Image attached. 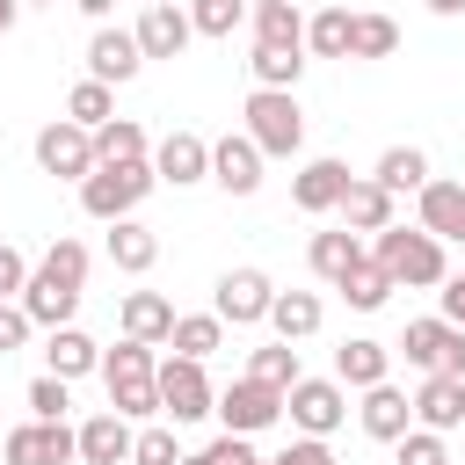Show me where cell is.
Segmentation results:
<instances>
[{"label": "cell", "mask_w": 465, "mask_h": 465, "mask_svg": "<svg viewBox=\"0 0 465 465\" xmlns=\"http://www.w3.org/2000/svg\"><path fill=\"white\" fill-rule=\"evenodd\" d=\"M80 283H87V247H80V240H58V247L29 269V283H22V298H15V305H22L36 327H73Z\"/></svg>", "instance_id": "obj_1"}, {"label": "cell", "mask_w": 465, "mask_h": 465, "mask_svg": "<svg viewBox=\"0 0 465 465\" xmlns=\"http://www.w3.org/2000/svg\"><path fill=\"white\" fill-rule=\"evenodd\" d=\"M240 116H247V138L262 145V160H291V153L305 145V109H298V94H283V87H254Z\"/></svg>", "instance_id": "obj_2"}, {"label": "cell", "mask_w": 465, "mask_h": 465, "mask_svg": "<svg viewBox=\"0 0 465 465\" xmlns=\"http://www.w3.org/2000/svg\"><path fill=\"white\" fill-rule=\"evenodd\" d=\"M153 160H124V167H94L87 182H80V211L87 218H102V225H116V218H131L145 196H153Z\"/></svg>", "instance_id": "obj_3"}, {"label": "cell", "mask_w": 465, "mask_h": 465, "mask_svg": "<svg viewBox=\"0 0 465 465\" xmlns=\"http://www.w3.org/2000/svg\"><path fill=\"white\" fill-rule=\"evenodd\" d=\"M392 283H407V291H429V283H443L450 269H443V240H429L421 225L407 232V225H385L378 232V254H371Z\"/></svg>", "instance_id": "obj_4"}, {"label": "cell", "mask_w": 465, "mask_h": 465, "mask_svg": "<svg viewBox=\"0 0 465 465\" xmlns=\"http://www.w3.org/2000/svg\"><path fill=\"white\" fill-rule=\"evenodd\" d=\"M160 414H167V421H203V414H218V392H211L203 363H189V356H167V363H160Z\"/></svg>", "instance_id": "obj_5"}, {"label": "cell", "mask_w": 465, "mask_h": 465, "mask_svg": "<svg viewBox=\"0 0 465 465\" xmlns=\"http://www.w3.org/2000/svg\"><path fill=\"white\" fill-rule=\"evenodd\" d=\"M283 407H291V421H298L305 436H334V429L349 421V385H341V378H298V385L283 392Z\"/></svg>", "instance_id": "obj_6"}, {"label": "cell", "mask_w": 465, "mask_h": 465, "mask_svg": "<svg viewBox=\"0 0 465 465\" xmlns=\"http://www.w3.org/2000/svg\"><path fill=\"white\" fill-rule=\"evenodd\" d=\"M36 167L44 174H58V182H87L94 174V131H80V124H44L36 131Z\"/></svg>", "instance_id": "obj_7"}, {"label": "cell", "mask_w": 465, "mask_h": 465, "mask_svg": "<svg viewBox=\"0 0 465 465\" xmlns=\"http://www.w3.org/2000/svg\"><path fill=\"white\" fill-rule=\"evenodd\" d=\"M269 305H276V283H269L262 269H225V276H218L211 312H218L225 327H254V320H269Z\"/></svg>", "instance_id": "obj_8"}, {"label": "cell", "mask_w": 465, "mask_h": 465, "mask_svg": "<svg viewBox=\"0 0 465 465\" xmlns=\"http://www.w3.org/2000/svg\"><path fill=\"white\" fill-rule=\"evenodd\" d=\"M276 414H283V392H276V385L240 378V385H225V392H218V421H225V436H262Z\"/></svg>", "instance_id": "obj_9"}, {"label": "cell", "mask_w": 465, "mask_h": 465, "mask_svg": "<svg viewBox=\"0 0 465 465\" xmlns=\"http://www.w3.org/2000/svg\"><path fill=\"white\" fill-rule=\"evenodd\" d=\"M0 458L7 465H65V458H80V429H65V421H22L0 443Z\"/></svg>", "instance_id": "obj_10"}, {"label": "cell", "mask_w": 465, "mask_h": 465, "mask_svg": "<svg viewBox=\"0 0 465 465\" xmlns=\"http://www.w3.org/2000/svg\"><path fill=\"white\" fill-rule=\"evenodd\" d=\"M138 65H145L138 29H94V44H87V80L124 87V80H138Z\"/></svg>", "instance_id": "obj_11"}, {"label": "cell", "mask_w": 465, "mask_h": 465, "mask_svg": "<svg viewBox=\"0 0 465 465\" xmlns=\"http://www.w3.org/2000/svg\"><path fill=\"white\" fill-rule=\"evenodd\" d=\"M189 36H196V22H189V7H174V0H153V7L138 15V51H145V58H182Z\"/></svg>", "instance_id": "obj_12"}, {"label": "cell", "mask_w": 465, "mask_h": 465, "mask_svg": "<svg viewBox=\"0 0 465 465\" xmlns=\"http://www.w3.org/2000/svg\"><path fill=\"white\" fill-rule=\"evenodd\" d=\"M211 182L218 189H232V196H254L262 189V145L240 131V138H218L211 145Z\"/></svg>", "instance_id": "obj_13"}, {"label": "cell", "mask_w": 465, "mask_h": 465, "mask_svg": "<svg viewBox=\"0 0 465 465\" xmlns=\"http://www.w3.org/2000/svg\"><path fill=\"white\" fill-rule=\"evenodd\" d=\"M153 174H160V182H174V189H189V182H203V174H211V145H203L196 131H167V138H160V153H153Z\"/></svg>", "instance_id": "obj_14"}, {"label": "cell", "mask_w": 465, "mask_h": 465, "mask_svg": "<svg viewBox=\"0 0 465 465\" xmlns=\"http://www.w3.org/2000/svg\"><path fill=\"white\" fill-rule=\"evenodd\" d=\"M349 182H356V174H349L341 160H305L298 182H291V203H298V211H341Z\"/></svg>", "instance_id": "obj_15"}, {"label": "cell", "mask_w": 465, "mask_h": 465, "mask_svg": "<svg viewBox=\"0 0 465 465\" xmlns=\"http://www.w3.org/2000/svg\"><path fill=\"white\" fill-rule=\"evenodd\" d=\"M363 429H371L378 443H400V436L414 429V400H407L392 378H385V385H371V392H363Z\"/></svg>", "instance_id": "obj_16"}, {"label": "cell", "mask_w": 465, "mask_h": 465, "mask_svg": "<svg viewBox=\"0 0 465 465\" xmlns=\"http://www.w3.org/2000/svg\"><path fill=\"white\" fill-rule=\"evenodd\" d=\"M131 421L124 414H94V421H80V458L87 465H131Z\"/></svg>", "instance_id": "obj_17"}, {"label": "cell", "mask_w": 465, "mask_h": 465, "mask_svg": "<svg viewBox=\"0 0 465 465\" xmlns=\"http://www.w3.org/2000/svg\"><path fill=\"white\" fill-rule=\"evenodd\" d=\"M421 232L429 240H465V182H429L421 189Z\"/></svg>", "instance_id": "obj_18"}, {"label": "cell", "mask_w": 465, "mask_h": 465, "mask_svg": "<svg viewBox=\"0 0 465 465\" xmlns=\"http://www.w3.org/2000/svg\"><path fill=\"white\" fill-rule=\"evenodd\" d=\"M44 363H51V378H87V371H102V349L80 334V327H51V341H44Z\"/></svg>", "instance_id": "obj_19"}, {"label": "cell", "mask_w": 465, "mask_h": 465, "mask_svg": "<svg viewBox=\"0 0 465 465\" xmlns=\"http://www.w3.org/2000/svg\"><path fill=\"white\" fill-rule=\"evenodd\" d=\"M385 371H392V349H385V341H341V349H334V378L356 385V392L385 385Z\"/></svg>", "instance_id": "obj_20"}, {"label": "cell", "mask_w": 465, "mask_h": 465, "mask_svg": "<svg viewBox=\"0 0 465 465\" xmlns=\"http://www.w3.org/2000/svg\"><path fill=\"white\" fill-rule=\"evenodd\" d=\"M414 421L436 429V436L458 429V421H465V378H429V385L414 392Z\"/></svg>", "instance_id": "obj_21"}, {"label": "cell", "mask_w": 465, "mask_h": 465, "mask_svg": "<svg viewBox=\"0 0 465 465\" xmlns=\"http://www.w3.org/2000/svg\"><path fill=\"white\" fill-rule=\"evenodd\" d=\"M174 320H182V312H174L160 291H131V298H124V334H131V341H167Z\"/></svg>", "instance_id": "obj_22"}, {"label": "cell", "mask_w": 465, "mask_h": 465, "mask_svg": "<svg viewBox=\"0 0 465 465\" xmlns=\"http://www.w3.org/2000/svg\"><path fill=\"white\" fill-rule=\"evenodd\" d=\"M341 225H349V232H385V225H392V189H378V182H349V196H341Z\"/></svg>", "instance_id": "obj_23"}, {"label": "cell", "mask_w": 465, "mask_h": 465, "mask_svg": "<svg viewBox=\"0 0 465 465\" xmlns=\"http://www.w3.org/2000/svg\"><path fill=\"white\" fill-rule=\"evenodd\" d=\"M109 262H116L124 276H145V269L160 262V240H153L138 218H116V225H109Z\"/></svg>", "instance_id": "obj_24"}, {"label": "cell", "mask_w": 465, "mask_h": 465, "mask_svg": "<svg viewBox=\"0 0 465 465\" xmlns=\"http://www.w3.org/2000/svg\"><path fill=\"white\" fill-rule=\"evenodd\" d=\"M356 262H363V247H356V232H349V225H341V232H312V276H320V283H334V291H341Z\"/></svg>", "instance_id": "obj_25"}, {"label": "cell", "mask_w": 465, "mask_h": 465, "mask_svg": "<svg viewBox=\"0 0 465 465\" xmlns=\"http://www.w3.org/2000/svg\"><path fill=\"white\" fill-rule=\"evenodd\" d=\"M371 182L392 189V196H400V189L421 196V189H429V153H421V145H392V153H378V174H371Z\"/></svg>", "instance_id": "obj_26"}, {"label": "cell", "mask_w": 465, "mask_h": 465, "mask_svg": "<svg viewBox=\"0 0 465 465\" xmlns=\"http://www.w3.org/2000/svg\"><path fill=\"white\" fill-rule=\"evenodd\" d=\"M269 327H276V341H305V334H320V298H312V291H276Z\"/></svg>", "instance_id": "obj_27"}, {"label": "cell", "mask_w": 465, "mask_h": 465, "mask_svg": "<svg viewBox=\"0 0 465 465\" xmlns=\"http://www.w3.org/2000/svg\"><path fill=\"white\" fill-rule=\"evenodd\" d=\"M443 349H450V320H407V334H400V356L414 363V371H443Z\"/></svg>", "instance_id": "obj_28"}, {"label": "cell", "mask_w": 465, "mask_h": 465, "mask_svg": "<svg viewBox=\"0 0 465 465\" xmlns=\"http://www.w3.org/2000/svg\"><path fill=\"white\" fill-rule=\"evenodd\" d=\"M254 44H276V51H305V15L291 0H269L254 7Z\"/></svg>", "instance_id": "obj_29"}, {"label": "cell", "mask_w": 465, "mask_h": 465, "mask_svg": "<svg viewBox=\"0 0 465 465\" xmlns=\"http://www.w3.org/2000/svg\"><path fill=\"white\" fill-rule=\"evenodd\" d=\"M124 160H145V131L131 116H109L94 131V167H124Z\"/></svg>", "instance_id": "obj_30"}, {"label": "cell", "mask_w": 465, "mask_h": 465, "mask_svg": "<svg viewBox=\"0 0 465 465\" xmlns=\"http://www.w3.org/2000/svg\"><path fill=\"white\" fill-rule=\"evenodd\" d=\"M167 341H174V356H189V363H203V356H211V349L225 341V320H218V312H182Z\"/></svg>", "instance_id": "obj_31"}, {"label": "cell", "mask_w": 465, "mask_h": 465, "mask_svg": "<svg viewBox=\"0 0 465 465\" xmlns=\"http://www.w3.org/2000/svg\"><path fill=\"white\" fill-rule=\"evenodd\" d=\"M349 36H356V15H349V7H320V15L305 22V44H312L320 58H349Z\"/></svg>", "instance_id": "obj_32"}, {"label": "cell", "mask_w": 465, "mask_h": 465, "mask_svg": "<svg viewBox=\"0 0 465 465\" xmlns=\"http://www.w3.org/2000/svg\"><path fill=\"white\" fill-rule=\"evenodd\" d=\"M247 65H254V87H283V94H291V87H298V73H305V51L254 44V58H247Z\"/></svg>", "instance_id": "obj_33"}, {"label": "cell", "mask_w": 465, "mask_h": 465, "mask_svg": "<svg viewBox=\"0 0 465 465\" xmlns=\"http://www.w3.org/2000/svg\"><path fill=\"white\" fill-rule=\"evenodd\" d=\"M116 116V94L102 87V80H80L73 94H65V124H80V131H102Z\"/></svg>", "instance_id": "obj_34"}, {"label": "cell", "mask_w": 465, "mask_h": 465, "mask_svg": "<svg viewBox=\"0 0 465 465\" xmlns=\"http://www.w3.org/2000/svg\"><path fill=\"white\" fill-rule=\"evenodd\" d=\"M392 291H400V283H392V276H385V269H378V262H371V254H363V262H356V269H349V283H341V298H349V305H356V312H378V305H385V298H392Z\"/></svg>", "instance_id": "obj_35"}, {"label": "cell", "mask_w": 465, "mask_h": 465, "mask_svg": "<svg viewBox=\"0 0 465 465\" xmlns=\"http://www.w3.org/2000/svg\"><path fill=\"white\" fill-rule=\"evenodd\" d=\"M247 378H254V385H276V392H291L305 371H298V349H291V341H269V349H254Z\"/></svg>", "instance_id": "obj_36"}, {"label": "cell", "mask_w": 465, "mask_h": 465, "mask_svg": "<svg viewBox=\"0 0 465 465\" xmlns=\"http://www.w3.org/2000/svg\"><path fill=\"white\" fill-rule=\"evenodd\" d=\"M392 51H400V22H392V15H356L349 58H392Z\"/></svg>", "instance_id": "obj_37"}, {"label": "cell", "mask_w": 465, "mask_h": 465, "mask_svg": "<svg viewBox=\"0 0 465 465\" xmlns=\"http://www.w3.org/2000/svg\"><path fill=\"white\" fill-rule=\"evenodd\" d=\"M240 15H247V0H189L196 36H232V29H240Z\"/></svg>", "instance_id": "obj_38"}, {"label": "cell", "mask_w": 465, "mask_h": 465, "mask_svg": "<svg viewBox=\"0 0 465 465\" xmlns=\"http://www.w3.org/2000/svg\"><path fill=\"white\" fill-rule=\"evenodd\" d=\"M29 407H36V421H65V407H73L65 378H51V371H44V378L29 385Z\"/></svg>", "instance_id": "obj_39"}, {"label": "cell", "mask_w": 465, "mask_h": 465, "mask_svg": "<svg viewBox=\"0 0 465 465\" xmlns=\"http://www.w3.org/2000/svg\"><path fill=\"white\" fill-rule=\"evenodd\" d=\"M131 465H182V450H174V429H138V443H131Z\"/></svg>", "instance_id": "obj_40"}, {"label": "cell", "mask_w": 465, "mask_h": 465, "mask_svg": "<svg viewBox=\"0 0 465 465\" xmlns=\"http://www.w3.org/2000/svg\"><path fill=\"white\" fill-rule=\"evenodd\" d=\"M400 465H450V458H443V436H436V429H407V436H400Z\"/></svg>", "instance_id": "obj_41"}, {"label": "cell", "mask_w": 465, "mask_h": 465, "mask_svg": "<svg viewBox=\"0 0 465 465\" xmlns=\"http://www.w3.org/2000/svg\"><path fill=\"white\" fill-rule=\"evenodd\" d=\"M269 465H334V450H327V436H298V443H283Z\"/></svg>", "instance_id": "obj_42"}, {"label": "cell", "mask_w": 465, "mask_h": 465, "mask_svg": "<svg viewBox=\"0 0 465 465\" xmlns=\"http://www.w3.org/2000/svg\"><path fill=\"white\" fill-rule=\"evenodd\" d=\"M29 327H36V320H29L22 305H7V298H0V356H15V349L29 341Z\"/></svg>", "instance_id": "obj_43"}, {"label": "cell", "mask_w": 465, "mask_h": 465, "mask_svg": "<svg viewBox=\"0 0 465 465\" xmlns=\"http://www.w3.org/2000/svg\"><path fill=\"white\" fill-rule=\"evenodd\" d=\"M22 283H29V262L0 240V298H22Z\"/></svg>", "instance_id": "obj_44"}, {"label": "cell", "mask_w": 465, "mask_h": 465, "mask_svg": "<svg viewBox=\"0 0 465 465\" xmlns=\"http://www.w3.org/2000/svg\"><path fill=\"white\" fill-rule=\"evenodd\" d=\"M211 458H218V465H262L247 436H218V443H211Z\"/></svg>", "instance_id": "obj_45"}, {"label": "cell", "mask_w": 465, "mask_h": 465, "mask_svg": "<svg viewBox=\"0 0 465 465\" xmlns=\"http://www.w3.org/2000/svg\"><path fill=\"white\" fill-rule=\"evenodd\" d=\"M443 320L465 327V276H443Z\"/></svg>", "instance_id": "obj_46"}, {"label": "cell", "mask_w": 465, "mask_h": 465, "mask_svg": "<svg viewBox=\"0 0 465 465\" xmlns=\"http://www.w3.org/2000/svg\"><path fill=\"white\" fill-rule=\"evenodd\" d=\"M73 7H80V15H94V22H102V15H109V7H116V0H73Z\"/></svg>", "instance_id": "obj_47"}, {"label": "cell", "mask_w": 465, "mask_h": 465, "mask_svg": "<svg viewBox=\"0 0 465 465\" xmlns=\"http://www.w3.org/2000/svg\"><path fill=\"white\" fill-rule=\"evenodd\" d=\"M15 15H22V0H0V36L15 29Z\"/></svg>", "instance_id": "obj_48"}, {"label": "cell", "mask_w": 465, "mask_h": 465, "mask_svg": "<svg viewBox=\"0 0 465 465\" xmlns=\"http://www.w3.org/2000/svg\"><path fill=\"white\" fill-rule=\"evenodd\" d=\"M429 7H436V15H465V0H429Z\"/></svg>", "instance_id": "obj_49"}, {"label": "cell", "mask_w": 465, "mask_h": 465, "mask_svg": "<svg viewBox=\"0 0 465 465\" xmlns=\"http://www.w3.org/2000/svg\"><path fill=\"white\" fill-rule=\"evenodd\" d=\"M182 465H218V458H211V450H189V458H182Z\"/></svg>", "instance_id": "obj_50"}, {"label": "cell", "mask_w": 465, "mask_h": 465, "mask_svg": "<svg viewBox=\"0 0 465 465\" xmlns=\"http://www.w3.org/2000/svg\"><path fill=\"white\" fill-rule=\"evenodd\" d=\"M22 7H58V0H22Z\"/></svg>", "instance_id": "obj_51"}, {"label": "cell", "mask_w": 465, "mask_h": 465, "mask_svg": "<svg viewBox=\"0 0 465 465\" xmlns=\"http://www.w3.org/2000/svg\"><path fill=\"white\" fill-rule=\"evenodd\" d=\"M254 7H269V0H254Z\"/></svg>", "instance_id": "obj_52"}, {"label": "cell", "mask_w": 465, "mask_h": 465, "mask_svg": "<svg viewBox=\"0 0 465 465\" xmlns=\"http://www.w3.org/2000/svg\"><path fill=\"white\" fill-rule=\"evenodd\" d=\"M262 465H269V458H262Z\"/></svg>", "instance_id": "obj_53"}, {"label": "cell", "mask_w": 465, "mask_h": 465, "mask_svg": "<svg viewBox=\"0 0 465 465\" xmlns=\"http://www.w3.org/2000/svg\"><path fill=\"white\" fill-rule=\"evenodd\" d=\"M145 7H153V0H145Z\"/></svg>", "instance_id": "obj_54"}]
</instances>
